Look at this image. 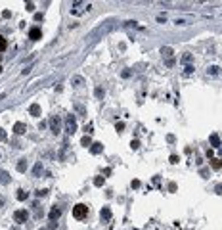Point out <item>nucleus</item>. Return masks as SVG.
<instances>
[{"instance_id":"34","label":"nucleus","mask_w":222,"mask_h":230,"mask_svg":"<svg viewBox=\"0 0 222 230\" xmlns=\"http://www.w3.org/2000/svg\"><path fill=\"white\" fill-rule=\"evenodd\" d=\"M215 190H216V194H222V184H216Z\"/></svg>"},{"instance_id":"24","label":"nucleus","mask_w":222,"mask_h":230,"mask_svg":"<svg viewBox=\"0 0 222 230\" xmlns=\"http://www.w3.org/2000/svg\"><path fill=\"white\" fill-rule=\"evenodd\" d=\"M103 94H106L103 88H96V98H103Z\"/></svg>"},{"instance_id":"4","label":"nucleus","mask_w":222,"mask_h":230,"mask_svg":"<svg viewBox=\"0 0 222 230\" xmlns=\"http://www.w3.org/2000/svg\"><path fill=\"white\" fill-rule=\"evenodd\" d=\"M65 131H67V132H71V134H73V132L77 131V121L73 119V115H69V117L65 119Z\"/></svg>"},{"instance_id":"23","label":"nucleus","mask_w":222,"mask_h":230,"mask_svg":"<svg viewBox=\"0 0 222 230\" xmlns=\"http://www.w3.org/2000/svg\"><path fill=\"white\" fill-rule=\"evenodd\" d=\"M115 131H117V132H123V131H124V123H117V125H115Z\"/></svg>"},{"instance_id":"19","label":"nucleus","mask_w":222,"mask_h":230,"mask_svg":"<svg viewBox=\"0 0 222 230\" xmlns=\"http://www.w3.org/2000/svg\"><path fill=\"white\" fill-rule=\"evenodd\" d=\"M17 200L19 201H25L27 200V192L25 190H17Z\"/></svg>"},{"instance_id":"28","label":"nucleus","mask_w":222,"mask_h":230,"mask_svg":"<svg viewBox=\"0 0 222 230\" xmlns=\"http://www.w3.org/2000/svg\"><path fill=\"white\" fill-rule=\"evenodd\" d=\"M174 65V58H167V67H172Z\"/></svg>"},{"instance_id":"33","label":"nucleus","mask_w":222,"mask_h":230,"mask_svg":"<svg viewBox=\"0 0 222 230\" xmlns=\"http://www.w3.org/2000/svg\"><path fill=\"white\" fill-rule=\"evenodd\" d=\"M168 190L174 192V190H176V184H174V182H171V184H168Z\"/></svg>"},{"instance_id":"38","label":"nucleus","mask_w":222,"mask_h":230,"mask_svg":"<svg viewBox=\"0 0 222 230\" xmlns=\"http://www.w3.org/2000/svg\"><path fill=\"white\" fill-rule=\"evenodd\" d=\"M73 83H77V84H80V83H82V79H80V77H75V79H73Z\"/></svg>"},{"instance_id":"15","label":"nucleus","mask_w":222,"mask_h":230,"mask_svg":"<svg viewBox=\"0 0 222 230\" xmlns=\"http://www.w3.org/2000/svg\"><path fill=\"white\" fill-rule=\"evenodd\" d=\"M40 173H42V161H38L33 167V176H40Z\"/></svg>"},{"instance_id":"30","label":"nucleus","mask_w":222,"mask_h":230,"mask_svg":"<svg viewBox=\"0 0 222 230\" xmlns=\"http://www.w3.org/2000/svg\"><path fill=\"white\" fill-rule=\"evenodd\" d=\"M46 194H48V190H38V192H37V196H38V197H44Z\"/></svg>"},{"instance_id":"17","label":"nucleus","mask_w":222,"mask_h":230,"mask_svg":"<svg viewBox=\"0 0 222 230\" xmlns=\"http://www.w3.org/2000/svg\"><path fill=\"white\" fill-rule=\"evenodd\" d=\"M80 144H82L84 148H90V146H92V140H90V136H84V138L80 140Z\"/></svg>"},{"instance_id":"22","label":"nucleus","mask_w":222,"mask_h":230,"mask_svg":"<svg viewBox=\"0 0 222 230\" xmlns=\"http://www.w3.org/2000/svg\"><path fill=\"white\" fill-rule=\"evenodd\" d=\"M102 184H103V178H102V176H96V178H94V186H102Z\"/></svg>"},{"instance_id":"29","label":"nucleus","mask_w":222,"mask_h":230,"mask_svg":"<svg viewBox=\"0 0 222 230\" xmlns=\"http://www.w3.org/2000/svg\"><path fill=\"white\" fill-rule=\"evenodd\" d=\"M199 175H201V176H203V178H207V175H209V171H207V169H201V171H199Z\"/></svg>"},{"instance_id":"27","label":"nucleus","mask_w":222,"mask_h":230,"mask_svg":"<svg viewBox=\"0 0 222 230\" xmlns=\"http://www.w3.org/2000/svg\"><path fill=\"white\" fill-rule=\"evenodd\" d=\"M25 8H27V12H33V10H35V4H33V2H27Z\"/></svg>"},{"instance_id":"10","label":"nucleus","mask_w":222,"mask_h":230,"mask_svg":"<svg viewBox=\"0 0 222 230\" xmlns=\"http://www.w3.org/2000/svg\"><path fill=\"white\" fill-rule=\"evenodd\" d=\"M25 131H27V127L23 123H15L14 125V132H15V134H23Z\"/></svg>"},{"instance_id":"3","label":"nucleus","mask_w":222,"mask_h":230,"mask_svg":"<svg viewBox=\"0 0 222 230\" xmlns=\"http://www.w3.org/2000/svg\"><path fill=\"white\" fill-rule=\"evenodd\" d=\"M27 217H29V215H27V211H25V209H17V211L14 213V221H15V223H19V224H21V223H25V221H27Z\"/></svg>"},{"instance_id":"36","label":"nucleus","mask_w":222,"mask_h":230,"mask_svg":"<svg viewBox=\"0 0 222 230\" xmlns=\"http://www.w3.org/2000/svg\"><path fill=\"white\" fill-rule=\"evenodd\" d=\"M192 71H193V67H192V65H186V73L189 75V73H192Z\"/></svg>"},{"instance_id":"14","label":"nucleus","mask_w":222,"mask_h":230,"mask_svg":"<svg viewBox=\"0 0 222 230\" xmlns=\"http://www.w3.org/2000/svg\"><path fill=\"white\" fill-rule=\"evenodd\" d=\"M0 182H2V184H8V182H10V175H8L6 171H2V169H0Z\"/></svg>"},{"instance_id":"35","label":"nucleus","mask_w":222,"mask_h":230,"mask_svg":"<svg viewBox=\"0 0 222 230\" xmlns=\"http://www.w3.org/2000/svg\"><path fill=\"white\" fill-rule=\"evenodd\" d=\"M2 15H4V17H10L12 14H10V10H4V12H2Z\"/></svg>"},{"instance_id":"11","label":"nucleus","mask_w":222,"mask_h":230,"mask_svg":"<svg viewBox=\"0 0 222 230\" xmlns=\"http://www.w3.org/2000/svg\"><path fill=\"white\" fill-rule=\"evenodd\" d=\"M100 217H102L103 221H109L111 219V209L109 207H103L102 211H100Z\"/></svg>"},{"instance_id":"25","label":"nucleus","mask_w":222,"mask_h":230,"mask_svg":"<svg viewBox=\"0 0 222 230\" xmlns=\"http://www.w3.org/2000/svg\"><path fill=\"white\" fill-rule=\"evenodd\" d=\"M130 148H132V150H138V148H140V142H138V140H132V142H130Z\"/></svg>"},{"instance_id":"37","label":"nucleus","mask_w":222,"mask_h":230,"mask_svg":"<svg viewBox=\"0 0 222 230\" xmlns=\"http://www.w3.org/2000/svg\"><path fill=\"white\" fill-rule=\"evenodd\" d=\"M84 131H86L88 134H90V132H92V125H86V127H84Z\"/></svg>"},{"instance_id":"6","label":"nucleus","mask_w":222,"mask_h":230,"mask_svg":"<svg viewBox=\"0 0 222 230\" xmlns=\"http://www.w3.org/2000/svg\"><path fill=\"white\" fill-rule=\"evenodd\" d=\"M29 38H31V40H38V38H42V31H40L38 27H33V29H29Z\"/></svg>"},{"instance_id":"5","label":"nucleus","mask_w":222,"mask_h":230,"mask_svg":"<svg viewBox=\"0 0 222 230\" xmlns=\"http://www.w3.org/2000/svg\"><path fill=\"white\" fill-rule=\"evenodd\" d=\"M50 131L54 132V134H58V132L61 131V123H59L58 117H52V119H50Z\"/></svg>"},{"instance_id":"32","label":"nucleus","mask_w":222,"mask_h":230,"mask_svg":"<svg viewBox=\"0 0 222 230\" xmlns=\"http://www.w3.org/2000/svg\"><path fill=\"white\" fill-rule=\"evenodd\" d=\"M75 110H77V111H79V113H80V115H84V107H82V106H75Z\"/></svg>"},{"instance_id":"31","label":"nucleus","mask_w":222,"mask_h":230,"mask_svg":"<svg viewBox=\"0 0 222 230\" xmlns=\"http://www.w3.org/2000/svg\"><path fill=\"white\" fill-rule=\"evenodd\" d=\"M178 161H180L178 155H171V163H178Z\"/></svg>"},{"instance_id":"7","label":"nucleus","mask_w":222,"mask_h":230,"mask_svg":"<svg viewBox=\"0 0 222 230\" xmlns=\"http://www.w3.org/2000/svg\"><path fill=\"white\" fill-rule=\"evenodd\" d=\"M59 217H61V209H59V207H52L50 209V223H56Z\"/></svg>"},{"instance_id":"12","label":"nucleus","mask_w":222,"mask_h":230,"mask_svg":"<svg viewBox=\"0 0 222 230\" xmlns=\"http://www.w3.org/2000/svg\"><path fill=\"white\" fill-rule=\"evenodd\" d=\"M211 146L213 148H220V136L218 134H211Z\"/></svg>"},{"instance_id":"26","label":"nucleus","mask_w":222,"mask_h":230,"mask_svg":"<svg viewBox=\"0 0 222 230\" xmlns=\"http://www.w3.org/2000/svg\"><path fill=\"white\" fill-rule=\"evenodd\" d=\"M6 138H8L6 131H4V128H0V140H2V142H4V140H6Z\"/></svg>"},{"instance_id":"8","label":"nucleus","mask_w":222,"mask_h":230,"mask_svg":"<svg viewBox=\"0 0 222 230\" xmlns=\"http://www.w3.org/2000/svg\"><path fill=\"white\" fill-rule=\"evenodd\" d=\"M102 150H103V144H102V142H92V146H90V152L94 153V155L102 153Z\"/></svg>"},{"instance_id":"16","label":"nucleus","mask_w":222,"mask_h":230,"mask_svg":"<svg viewBox=\"0 0 222 230\" xmlns=\"http://www.w3.org/2000/svg\"><path fill=\"white\" fill-rule=\"evenodd\" d=\"M17 171H19V173H25V171H27V159H19Z\"/></svg>"},{"instance_id":"9","label":"nucleus","mask_w":222,"mask_h":230,"mask_svg":"<svg viewBox=\"0 0 222 230\" xmlns=\"http://www.w3.org/2000/svg\"><path fill=\"white\" fill-rule=\"evenodd\" d=\"M29 113L33 115V117H38V115H42V110H40V106H38V104H31Z\"/></svg>"},{"instance_id":"2","label":"nucleus","mask_w":222,"mask_h":230,"mask_svg":"<svg viewBox=\"0 0 222 230\" xmlns=\"http://www.w3.org/2000/svg\"><path fill=\"white\" fill-rule=\"evenodd\" d=\"M90 8L92 6L88 2H73V6H71V14H73V15H80V14H84V12H88Z\"/></svg>"},{"instance_id":"20","label":"nucleus","mask_w":222,"mask_h":230,"mask_svg":"<svg viewBox=\"0 0 222 230\" xmlns=\"http://www.w3.org/2000/svg\"><path fill=\"white\" fill-rule=\"evenodd\" d=\"M161 52H163V56H167V58H172V50H171V48H163V50H161Z\"/></svg>"},{"instance_id":"13","label":"nucleus","mask_w":222,"mask_h":230,"mask_svg":"<svg viewBox=\"0 0 222 230\" xmlns=\"http://www.w3.org/2000/svg\"><path fill=\"white\" fill-rule=\"evenodd\" d=\"M211 165H213V169H215V171L222 169V161L218 159V157H213V159H211Z\"/></svg>"},{"instance_id":"39","label":"nucleus","mask_w":222,"mask_h":230,"mask_svg":"<svg viewBox=\"0 0 222 230\" xmlns=\"http://www.w3.org/2000/svg\"><path fill=\"white\" fill-rule=\"evenodd\" d=\"M0 73H2V65H0Z\"/></svg>"},{"instance_id":"21","label":"nucleus","mask_w":222,"mask_h":230,"mask_svg":"<svg viewBox=\"0 0 222 230\" xmlns=\"http://www.w3.org/2000/svg\"><path fill=\"white\" fill-rule=\"evenodd\" d=\"M6 46H8V44H6V38L0 35V50H6Z\"/></svg>"},{"instance_id":"18","label":"nucleus","mask_w":222,"mask_h":230,"mask_svg":"<svg viewBox=\"0 0 222 230\" xmlns=\"http://www.w3.org/2000/svg\"><path fill=\"white\" fill-rule=\"evenodd\" d=\"M209 75H218V71H220V67L218 65H211V67H209Z\"/></svg>"},{"instance_id":"1","label":"nucleus","mask_w":222,"mask_h":230,"mask_svg":"<svg viewBox=\"0 0 222 230\" xmlns=\"http://www.w3.org/2000/svg\"><path fill=\"white\" fill-rule=\"evenodd\" d=\"M73 217H75L77 221L86 219V217H88V207L84 203H77L75 207H73Z\"/></svg>"}]
</instances>
